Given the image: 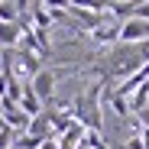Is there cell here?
<instances>
[{
    "mask_svg": "<svg viewBox=\"0 0 149 149\" xmlns=\"http://www.w3.org/2000/svg\"><path fill=\"white\" fill-rule=\"evenodd\" d=\"M62 74H71V68H68V65H42V68L36 71V78H33L29 91L39 97V104H42V107H45V104H52L55 81L62 78Z\"/></svg>",
    "mask_w": 149,
    "mask_h": 149,
    "instance_id": "1",
    "label": "cell"
},
{
    "mask_svg": "<svg viewBox=\"0 0 149 149\" xmlns=\"http://www.w3.org/2000/svg\"><path fill=\"white\" fill-rule=\"evenodd\" d=\"M149 39V23L143 19H127V23H120V42H146Z\"/></svg>",
    "mask_w": 149,
    "mask_h": 149,
    "instance_id": "2",
    "label": "cell"
},
{
    "mask_svg": "<svg viewBox=\"0 0 149 149\" xmlns=\"http://www.w3.org/2000/svg\"><path fill=\"white\" fill-rule=\"evenodd\" d=\"M13 58H16L13 65H16L19 74H33V78H36V71L42 68V62H39L33 52H26V49H13ZM16 71H13V74H16Z\"/></svg>",
    "mask_w": 149,
    "mask_h": 149,
    "instance_id": "3",
    "label": "cell"
},
{
    "mask_svg": "<svg viewBox=\"0 0 149 149\" xmlns=\"http://www.w3.org/2000/svg\"><path fill=\"white\" fill-rule=\"evenodd\" d=\"M26 10H29V16H33V29L49 36V29H52V16H49L45 3H39V0H36V3H26Z\"/></svg>",
    "mask_w": 149,
    "mask_h": 149,
    "instance_id": "4",
    "label": "cell"
},
{
    "mask_svg": "<svg viewBox=\"0 0 149 149\" xmlns=\"http://www.w3.org/2000/svg\"><path fill=\"white\" fill-rule=\"evenodd\" d=\"M91 42L94 45H113V42H120V23H110V26L94 29L91 33Z\"/></svg>",
    "mask_w": 149,
    "mask_h": 149,
    "instance_id": "5",
    "label": "cell"
},
{
    "mask_svg": "<svg viewBox=\"0 0 149 149\" xmlns=\"http://www.w3.org/2000/svg\"><path fill=\"white\" fill-rule=\"evenodd\" d=\"M16 107H19L23 113H26L29 120L42 113V104H39V97H36V94H33L29 88H23V94H19V101H16Z\"/></svg>",
    "mask_w": 149,
    "mask_h": 149,
    "instance_id": "6",
    "label": "cell"
},
{
    "mask_svg": "<svg viewBox=\"0 0 149 149\" xmlns=\"http://www.w3.org/2000/svg\"><path fill=\"white\" fill-rule=\"evenodd\" d=\"M127 104H130V117L149 107V81H146V84H139V88H136V91L127 97Z\"/></svg>",
    "mask_w": 149,
    "mask_h": 149,
    "instance_id": "7",
    "label": "cell"
},
{
    "mask_svg": "<svg viewBox=\"0 0 149 149\" xmlns=\"http://www.w3.org/2000/svg\"><path fill=\"white\" fill-rule=\"evenodd\" d=\"M26 3H16V0H0V23H19Z\"/></svg>",
    "mask_w": 149,
    "mask_h": 149,
    "instance_id": "8",
    "label": "cell"
},
{
    "mask_svg": "<svg viewBox=\"0 0 149 149\" xmlns=\"http://www.w3.org/2000/svg\"><path fill=\"white\" fill-rule=\"evenodd\" d=\"M19 23H0V45L3 49H16L19 45Z\"/></svg>",
    "mask_w": 149,
    "mask_h": 149,
    "instance_id": "9",
    "label": "cell"
},
{
    "mask_svg": "<svg viewBox=\"0 0 149 149\" xmlns=\"http://www.w3.org/2000/svg\"><path fill=\"white\" fill-rule=\"evenodd\" d=\"M26 133H29V136H36V139H49V136H52V130H49V120H45L42 113L29 120V127H26Z\"/></svg>",
    "mask_w": 149,
    "mask_h": 149,
    "instance_id": "10",
    "label": "cell"
},
{
    "mask_svg": "<svg viewBox=\"0 0 149 149\" xmlns=\"http://www.w3.org/2000/svg\"><path fill=\"white\" fill-rule=\"evenodd\" d=\"M127 149H143V136L136 133V136H130V143H127Z\"/></svg>",
    "mask_w": 149,
    "mask_h": 149,
    "instance_id": "11",
    "label": "cell"
},
{
    "mask_svg": "<svg viewBox=\"0 0 149 149\" xmlns=\"http://www.w3.org/2000/svg\"><path fill=\"white\" fill-rule=\"evenodd\" d=\"M39 149H58V136H49V139H45Z\"/></svg>",
    "mask_w": 149,
    "mask_h": 149,
    "instance_id": "12",
    "label": "cell"
}]
</instances>
